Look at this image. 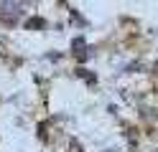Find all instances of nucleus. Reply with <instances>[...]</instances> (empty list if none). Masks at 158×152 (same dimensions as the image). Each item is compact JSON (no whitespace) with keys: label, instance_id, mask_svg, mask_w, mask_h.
Masks as SVG:
<instances>
[{"label":"nucleus","instance_id":"nucleus-1","mask_svg":"<svg viewBox=\"0 0 158 152\" xmlns=\"http://www.w3.org/2000/svg\"><path fill=\"white\" fill-rule=\"evenodd\" d=\"M18 15H21V10H18V3H13V0H5L3 8H0V20H18Z\"/></svg>","mask_w":158,"mask_h":152},{"label":"nucleus","instance_id":"nucleus-2","mask_svg":"<svg viewBox=\"0 0 158 152\" xmlns=\"http://www.w3.org/2000/svg\"><path fill=\"white\" fill-rule=\"evenodd\" d=\"M69 152H82V147H79V145H72V150H69Z\"/></svg>","mask_w":158,"mask_h":152}]
</instances>
